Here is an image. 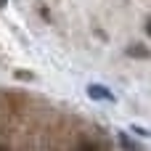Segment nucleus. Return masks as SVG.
Masks as SVG:
<instances>
[{
    "label": "nucleus",
    "instance_id": "obj_1",
    "mask_svg": "<svg viewBox=\"0 0 151 151\" xmlns=\"http://www.w3.org/2000/svg\"><path fill=\"white\" fill-rule=\"evenodd\" d=\"M77 151H96V146H93V143H80Z\"/></svg>",
    "mask_w": 151,
    "mask_h": 151
},
{
    "label": "nucleus",
    "instance_id": "obj_2",
    "mask_svg": "<svg viewBox=\"0 0 151 151\" xmlns=\"http://www.w3.org/2000/svg\"><path fill=\"white\" fill-rule=\"evenodd\" d=\"M0 151H8V149H5V146H0Z\"/></svg>",
    "mask_w": 151,
    "mask_h": 151
}]
</instances>
